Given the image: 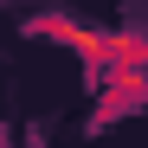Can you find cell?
Masks as SVG:
<instances>
[{
	"label": "cell",
	"mask_w": 148,
	"mask_h": 148,
	"mask_svg": "<svg viewBox=\"0 0 148 148\" xmlns=\"http://www.w3.org/2000/svg\"><path fill=\"white\" fill-rule=\"evenodd\" d=\"M142 103H148V77H110V84H97L90 135H103V129H116V122H129Z\"/></svg>",
	"instance_id": "6da1fadb"
},
{
	"label": "cell",
	"mask_w": 148,
	"mask_h": 148,
	"mask_svg": "<svg viewBox=\"0 0 148 148\" xmlns=\"http://www.w3.org/2000/svg\"><path fill=\"white\" fill-rule=\"evenodd\" d=\"M77 19H71V13H32L26 19V39H58V45H77Z\"/></svg>",
	"instance_id": "7a4b0ae2"
}]
</instances>
